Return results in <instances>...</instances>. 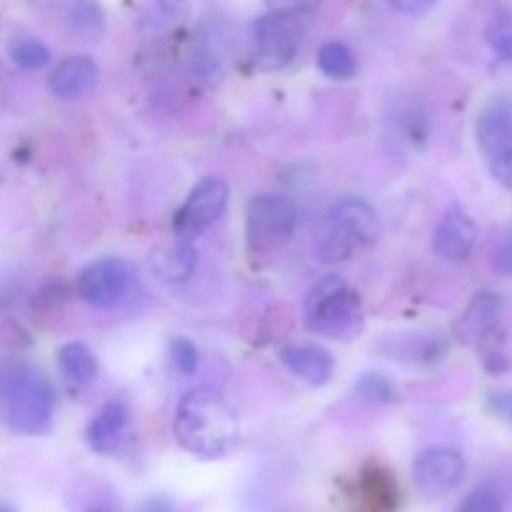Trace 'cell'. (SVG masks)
Listing matches in <instances>:
<instances>
[{
  "mask_svg": "<svg viewBox=\"0 0 512 512\" xmlns=\"http://www.w3.org/2000/svg\"><path fill=\"white\" fill-rule=\"evenodd\" d=\"M8 55L15 68L25 70V73H38V70L48 68L53 60L48 45L30 33H15L8 40Z\"/></svg>",
  "mask_w": 512,
  "mask_h": 512,
  "instance_id": "19",
  "label": "cell"
},
{
  "mask_svg": "<svg viewBox=\"0 0 512 512\" xmlns=\"http://www.w3.org/2000/svg\"><path fill=\"white\" fill-rule=\"evenodd\" d=\"M298 228V208L290 198L275 193H260L250 198L245 210V240L250 253H278Z\"/></svg>",
  "mask_w": 512,
  "mask_h": 512,
  "instance_id": "5",
  "label": "cell"
},
{
  "mask_svg": "<svg viewBox=\"0 0 512 512\" xmlns=\"http://www.w3.org/2000/svg\"><path fill=\"white\" fill-rule=\"evenodd\" d=\"M478 243V223L465 210L453 208L440 218L433 233V250L448 263H463Z\"/></svg>",
  "mask_w": 512,
  "mask_h": 512,
  "instance_id": "11",
  "label": "cell"
},
{
  "mask_svg": "<svg viewBox=\"0 0 512 512\" xmlns=\"http://www.w3.org/2000/svg\"><path fill=\"white\" fill-rule=\"evenodd\" d=\"M88 512H115L110 505H95V508H90Z\"/></svg>",
  "mask_w": 512,
  "mask_h": 512,
  "instance_id": "29",
  "label": "cell"
},
{
  "mask_svg": "<svg viewBox=\"0 0 512 512\" xmlns=\"http://www.w3.org/2000/svg\"><path fill=\"white\" fill-rule=\"evenodd\" d=\"M255 50L263 68H283L298 55L305 38V15L270 10L255 20Z\"/></svg>",
  "mask_w": 512,
  "mask_h": 512,
  "instance_id": "8",
  "label": "cell"
},
{
  "mask_svg": "<svg viewBox=\"0 0 512 512\" xmlns=\"http://www.w3.org/2000/svg\"><path fill=\"white\" fill-rule=\"evenodd\" d=\"M270 10H285V13L310 15L323 0H268Z\"/></svg>",
  "mask_w": 512,
  "mask_h": 512,
  "instance_id": "25",
  "label": "cell"
},
{
  "mask_svg": "<svg viewBox=\"0 0 512 512\" xmlns=\"http://www.w3.org/2000/svg\"><path fill=\"white\" fill-rule=\"evenodd\" d=\"M173 435L180 448L195 458L220 460L238 448L240 420L218 390L198 388L180 398Z\"/></svg>",
  "mask_w": 512,
  "mask_h": 512,
  "instance_id": "1",
  "label": "cell"
},
{
  "mask_svg": "<svg viewBox=\"0 0 512 512\" xmlns=\"http://www.w3.org/2000/svg\"><path fill=\"white\" fill-rule=\"evenodd\" d=\"M318 68L333 80H350L358 70V63H355V55L348 45L328 40L318 50Z\"/></svg>",
  "mask_w": 512,
  "mask_h": 512,
  "instance_id": "20",
  "label": "cell"
},
{
  "mask_svg": "<svg viewBox=\"0 0 512 512\" xmlns=\"http://www.w3.org/2000/svg\"><path fill=\"white\" fill-rule=\"evenodd\" d=\"M55 393L40 370L23 368L5 385V420L18 435H45L53 428Z\"/></svg>",
  "mask_w": 512,
  "mask_h": 512,
  "instance_id": "4",
  "label": "cell"
},
{
  "mask_svg": "<svg viewBox=\"0 0 512 512\" xmlns=\"http://www.w3.org/2000/svg\"><path fill=\"white\" fill-rule=\"evenodd\" d=\"M503 295L493 290H483L475 295L455 323V338L463 345H478L495 333L503 318Z\"/></svg>",
  "mask_w": 512,
  "mask_h": 512,
  "instance_id": "12",
  "label": "cell"
},
{
  "mask_svg": "<svg viewBox=\"0 0 512 512\" xmlns=\"http://www.w3.org/2000/svg\"><path fill=\"white\" fill-rule=\"evenodd\" d=\"M468 475V463L453 448H428L415 458L413 478L420 493L438 498L458 488Z\"/></svg>",
  "mask_w": 512,
  "mask_h": 512,
  "instance_id": "10",
  "label": "cell"
},
{
  "mask_svg": "<svg viewBox=\"0 0 512 512\" xmlns=\"http://www.w3.org/2000/svg\"><path fill=\"white\" fill-rule=\"evenodd\" d=\"M58 370L70 385L80 388L98 375V360L85 343H65L58 350Z\"/></svg>",
  "mask_w": 512,
  "mask_h": 512,
  "instance_id": "18",
  "label": "cell"
},
{
  "mask_svg": "<svg viewBox=\"0 0 512 512\" xmlns=\"http://www.w3.org/2000/svg\"><path fill=\"white\" fill-rule=\"evenodd\" d=\"M490 410H493L498 418L508 420L512 425V390H500V393H490L488 398Z\"/></svg>",
  "mask_w": 512,
  "mask_h": 512,
  "instance_id": "26",
  "label": "cell"
},
{
  "mask_svg": "<svg viewBox=\"0 0 512 512\" xmlns=\"http://www.w3.org/2000/svg\"><path fill=\"white\" fill-rule=\"evenodd\" d=\"M495 265H498L500 273L512 275V233H505L500 238L498 250H495Z\"/></svg>",
  "mask_w": 512,
  "mask_h": 512,
  "instance_id": "28",
  "label": "cell"
},
{
  "mask_svg": "<svg viewBox=\"0 0 512 512\" xmlns=\"http://www.w3.org/2000/svg\"><path fill=\"white\" fill-rule=\"evenodd\" d=\"M135 265L125 258H100L85 265L75 280V290L88 305L100 310L115 308L130 295L135 285Z\"/></svg>",
  "mask_w": 512,
  "mask_h": 512,
  "instance_id": "7",
  "label": "cell"
},
{
  "mask_svg": "<svg viewBox=\"0 0 512 512\" xmlns=\"http://www.w3.org/2000/svg\"><path fill=\"white\" fill-rule=\"evenodd\" d=\"M280 363L288 368V373H293L295 378L313 385V388L328 385L335 373L333 355L313 343L285 345V348L280 350Z\"/></svg>",
  "mask_w": 512,
  "mask_h": 512,
  "instance_id": "14",
  "label": "cell"
},
{
  "mask_svg": "<svg viewBox=\"0 0 512 512\" xmlns=\"http://www.w3.org/2000/svg\"><path fill=\"white\" fill-rule=\"evenodd\" d=\"M230 188L220 178H203L193 185L185 203L173 215V233L178 240H193L203 235L210 225L223 218L228 208Z\"/></svg>",
  "mask_w": 512,
  "mask_h": 512,
  "instance_id": "9",
  "label": "cell"
},
{
  "mask_svg": "<svg viewBox=\"0 0 512 512\" xmlns=\"http://www.w3.org/2000/svg\"><path fill=\"white\" fill-rule=\"evenodd\" d=\"M355 393H358V398L370 400V403H390L393 400V385L380 373H368L358 380Z\"/></svg>",
  "mask_w": 512,
  "mask_h": 512,
  "instance_id": "22",
  "label": "cell"
},
{
  "mask_svg": "<svg viewBox=\"0 0 512 512\" xmlns=\"http://www.w3.org/2000/svg\"><path fill=\"white\" fill-rule=\"evenodd\" d=\"M48 13L83 40H95L105 33V13L98 0H45Z\"/></svg>",
  "mask_w": 512,
  "mask_h": 512,
  "instance_id": "16",
  "label": "cell"
},
{
  "mask_svg": "<svg viewBox=\"0 0 512 512\" xmlns=\"http://www.w3.org/2000/svg\"><path fill=\"white\" fill-rule=\"evenodd\" d=\"M100 68L88 55H68L55 65L48 78V88L60 100L85 98L98 85Z\"/></svg>",
  "mask_w": 512,
  "mask_h": 512,
  "instance_id": "13",
  "label": "cell"
},
{
  "mask_svg": "<svg viewBox=\"0 0 512 512\" xmlns=\"http://www.w3.org/2000/svg\"><path fill=\"white\" fill-rule=\"evenodd\" d=\"M155 275L168 283H183L193 275L195 265H198V253L188 245V240H178L175 245H165V248L155 250L150 258Z\"/></svg>",
  "mask_w": 512,
  "mask_h": 512,
  "instance_id": "17",
  "label": "cell"
},
{
  "mask_svg": "<svg viewBox=\"0 0 512 512\" xmlns=\"http://www.w3.org/2000/svg\"><path fill=\"white\" fill-rule=\"evenodd\" d=\"M485 40H488L490 50L498 55L500 60H512V18L510 15H500V18L490 20L485 28Z\"/></svg>",
  "mask_w": 512,
  "mask_h": 512,
  "instance_id": "21",
  "label": "cell"
},
{
  "mask_svg": "<svg viewBox=\"0 0 512 512\" xmlns=\"http://www.w3.org/2000/svg\"><path fill=\"white\" fill-rule=\"evenodd\" d=\"M130 428V408L120 400H110L95 413V418L88 423L85 440L90 450L98 455H113L123 445L125 435Z\"/></svg>",
  "mask_w": 512,
  "mask_h": 512,
  "instance_id": "15",
  "label": "cell"
},
{
  "mask_svg": "<svg viewBox=\"0 0 512 512\" xmlns=\"http://www.w3.org/2000/svg\"><path fill=\"white\" fill-rule=\"evenodd\" d=\"M380 235V218L363 198H343L328 210L313 240L320 263H340L370 248Z\"/></svg>",
  "mask_w": 512,
  "mask_h": 512,
  "instance_id": "2",
  "label": "cell"
},
{
  "mask_svg": "<svg viewBox=\"0 0 512 512\" xmlns=\"http://www.w3.org/2000/svg\"><path fill=\"white\" fill-rule=\"evenodd\" d=\"M458 512H505V505L495 490L478 488L465 495L463 503L458 505Z\"/></svg>",
  "mask_w": 512,
  "mask_h": 512,
  "instance_id": "23",
  "label": "cell"
},
{
  "mask_svg": "<svg viewBox=\"0 0 512 512\" xmlns=\"http://www.w3.org/2000/svg\"><path fill=\"white\" fill-rule=\"evenodd\" d=\"M360 295L340 275H325L305 295V328L328 340H353L363 333Z\"/></svg>",
  "mask_w": 512,
  "mask_h": 512,
  "instance_id": "3",
  "label": "cell"
},
{
  "mask_svg": "<svg viewBox=\"0 0 512 512\" xmlns=\"http://www.w3.org/2000/svg\"><path fill=\"white\" fill-rule=\"evenodd\" d=\"M0 512H15V510L8 508V505H0Z\"/></svg>",
  "mask_w": 512,
  "mask_h": 512,
  "instance_id": "30",
  "label": "cell"
},
{
  "mask_svg": "<svg viewBox=\"0 0 512 512\" xmlns=\"http://www.w3.org/2000/svg\"><path fill=\"white\" fill-rule=\"evenodd\" d=\"M170 353H173V365L183 375H193L195 370H198V350H195V345L190 343V340L185 338L173 340Z\"/></svg>",
  "mask_w": 512,
  "mask_h": 512,
  "instance_id": "24",
  "label": "cell"
},
{
  "mask_svg": "<svg viewBox=\"0 0 512 512\" xmlns=\"http://www.w3.org/2000/svg\"><path fill=\"white\" fill-rule=\"evenodd\" d=\"M150 512H155V508H153V510H150Z\"/></svg>",
  "mask_w": 512,
  "mask_h": 512,
  "instance_id": "31",
  "label": "cell"
},
{
  "mask_svg": "<svg viewBox=\"0 0 512 512\" xmlns=\"http://www.w3.org/2000/svg\"><path fill=\"white\" fill-rule=\"evenodd\" d=\"M388 3L405 15H425L438 5V0H388Z\"/></svg>",
  "mask_w": 512,
  "mask_h": 512,
  "instance_id": "27",
  "label": "cell"
},
{
  "mask_svg": "<svg viewBox=\"0 0 512 512\" xmlns=\"http://www.w3.org/2000/svg\"><path fill=\"white\" fill-rule=\"evenodd\" d=\"M475 140L488 163L490 175L512 190V100L493 98L478 115Z\"/></svg>",
  "mask_w": 512,
  "mask_h": 512,
  "instance_id": "6",
  "label": "cell"
}]
</instances>
